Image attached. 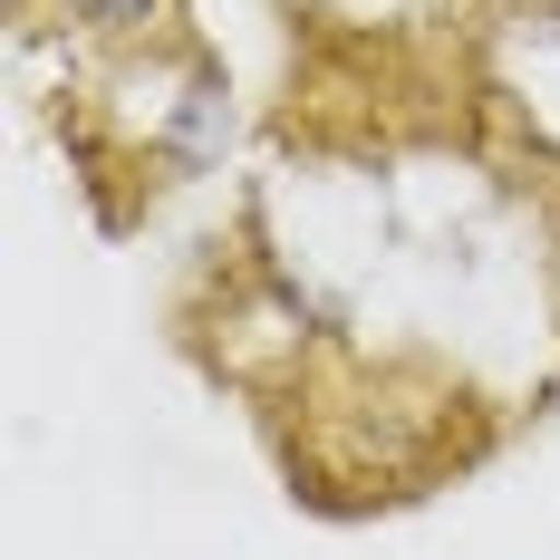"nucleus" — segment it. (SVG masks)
<instances>
[{"instance_id":"f257e3e1","label":"nucleus","mask_w":560,"mask_h":560,"mask_svg":"<svg viewBox=\"0 0 560 560\" xmlns=\"http://www.w3.org/2000/svg\"><path fill=\"white\" fill-rule=\"evenodd\" d=\"M68 10H88V20H107V30H136V20H155V0H68Z\"/></svg>"}]
</instances>
